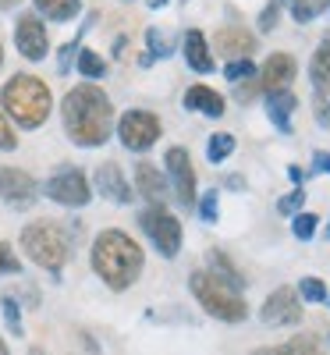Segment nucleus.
Returning a JSON list of instances; mask_svg holds the SVG:
<instances>
[{
    "instance_id": "obj_16",
    "label": "nucleus",
    "mask_w": 330,
    "mask_h": 355,
    "mask_svg": "<svg viewBox=\"0 0 330 355\" xmlns=\"http://www.w3.org/2000/svg\"><path fill=\"white\" fill-rule=\"evenodd\" d=\"M182 57H185V64L199 75H209L217 68V57H214V50H209V43H206V36L199 33V28H189V33L182 36Z\"/></svg>"
},
{
    "instance_id": "obj_41",
    "label": "nucleus",
    "mask_w": 330,
    "mask_h": 355,
    "mask_svg": "<svg viewBox=\"0 0 330 355\" xmlns=\"http://www.w3.org/2000/svg\"><path fill=\"white\" fill-rule=\"evenodd\" d=\"M242 185H245L242 174H231V178H227V189H242Z\"/></svg>"
},
{
    "instance_id": "obj_43",
    "label": "nucleus",
    "mask_w": 330,
    "mask_h": 355,
    "mask_svg": "<svg viewBox=\"0 0 330 355\" xmlns=\"http://www.w3.org/2000/svg\"><path fill=\"white\" fill-rule=\"evenodd\" d=\"M0 355H11V352H8V341H4V338H0Z\"/></svg>"
},
{
    "instance_id": "obj_30",
    "label": "nucleus",
    "mask_w": 330,
    "mask_h": 355,
    "mask_svg": "<svg viewBox=\"0 0 330 355\" xmlns=\"http://www.w3.org/2000/svg\"><path fill=\"white\" fill-rule=\"evenodd\" d=\"M298 295H302V302H327V284L320 277H302L298 281Z\"/></svg>"
},
{
    "instance_id": "obj_45",
    "label": "nucleus",
    "mask_w": 330,
    "mask_h": 355,
    "mask_svg": "<svg viewBox=\"0 0 330 355\" xmlns=\"http://www.w3.org/2000/svg\"><path fill=\"white\" fill-rule=\"evenodd\" d=\"M33 355H43V352H40V348H33Z\"/></svg>"
},
{
    "instance_id": "obj_34",
    "label": "nucleus",
    "mask_w": 330,
    "mask_h": 355,
    "mask_svg": "<svg viewBox=\"0 0 330 355\" xmlns=\"http://www.w3.org/2000/svg\"><path fill=\"white\" fill-rule=\"evenodd\" d=\"M281 8H284V0H270V4L263 8V15H259V33H274L277 28V18H281Z\"/></svg>"
},
{
    "instance_id": "obj_9",
    "label": "nucleus",
    "mask_w": 330,
    "mask_h": 355,
    "mask_svg": "<svg viewBox=\"0 0 330 355\" xmlns=\"http://www.w3.org/2000/svg\"><path fill=\"white\" fill-rule=\"evenodd\" d=\"M15 46L25 61H43L50 53V33H46V21L36 11H25L15 21Z\"/></svg>"
},
{
    "instance_id": "obj_21",
    "label": "nucleus",
    "mask_w": 330,
    "mask_h": 355,
    "mask_svg": "<svg viewBox=\"0 0 330 355\" xmlns=\"http://www.w3.org/2000/svg\"><path fill=\"white\" fill-rule=\"evenodd\" d=\"M252 355H323V345H320V338L302 334V338H291V341H284V345L256 348Z\"/></svg>"
},
{
    "instance_id": "obj_8",
    "label": "nucleus",
    "mask_w": 330,
    "mask_h": 355,
    "mask_svg": "<svg viewBox=\"0 0 330 355\" xmlns=\"http://www.w3.org/2000/svg\"><path fill=\"white\" fill-rule=\"evenodd\" d=\"M46 199H53L57 206H71V210H78V206H85L89 199H93V185H89L85 171L64 164V167H57L46 178Z\"/></svg>"
},
{
    "instance_id": "obj_2",
    "label": "nucleus",
    "mask_w": 330,
    "mask_h": 355,
    "mask_svg": "<svg viewBox=\"0 0 330 355\" xmlns=\"http://www.w3.org/2000/svg\"><path fill=\"white\" fill-rule=\"evenodd\" d=\"M89 263H93L96 277L110 291H128L142 277L146 252H142V245L132 239V234L117 231V227H107V231L96 234L93 252H89Z\"/></svg>"
},
{
    "instance_id": "obj_20",
    "label": "nucleus",
    "mask_w": 330,
    "mask_h": 355,
    "mask_svg": "<svg viewBox=\"0 0 330 355\" xmlns=\"http://www.w3.org/2000/svg\"><path fill=\"white\" fill-rule=\"evenodd\" d=\"M206 274H214L217 281H224V284L234 288V291L245 288V277L238 274V266L231 263V256L220 252V249H209V252H206Z\"/></svg>"
},
{
    "instance_id": "obj_23",
    "label": "nucleus",
    "mask_w": 330,
    "mask_h": 355,
    "mask_svg": "<svg viewBox=\"0 0 330 355\" xmlns=\"http://www.w3.org/2000/svg\"><path fill=\"white\" fill-rule=\"evenodd\" d=\"M309 82H313L316 93H327V89H330V36L309 57Z\"/></svg>"
},
{
    "instance_id": "obj_14",
    "label": "nucleus",
    "mask_w": 330,
    "mask_h": 355,
    "mask_svg": "<svg viewBox=\"0 0 330 355\" xmlns=\"http://www.w3.org/2000/svg\"><path fill=\"white\" fill-rule=\"evenodd\" d=\"M259 46L256 33H249L245 25H224L217 28V53H224L227 61H238V57H252Z\"/></svg>"
},
{
    "instance_id": "obj_31",
    "label": "nucleus",
    "mask_w": 330,
    "mask_h": 355,
    "mask_svg": "<svg viewBox=\"0 0 330 355\" xmlns=\"http://www.w3.org/2000/svg\"><path fill=\"white\" fill-rule=\"evenodd\" d=\"M316 224H320L316 214H295V220H291V234H295L298 242H309L313 234H316Z\"/></svg>"
},
{
    "instance_id": "obj_3",
    "label": "nucleus",
    "mask_w": 330,
    "mask_h": 355,
    "mask_svg": "<svg viewBox=\"0 0 330 355\" xmlns=\"http://www.w3.org/2000/svg\"><path fill=\"white\" fill-rule=\"evenodd\" d=\"M0 107L8 110V117L18 128L33 132V128L46 125V117L53 110V96H50V85L43 78L18 71L4 82V89H0Z\"/></svg>"
},
{
    "instance_id": "obj_46",
    "label": "nucleus",
    "mask_w": 330,
    "mask_h": 355,
    "mask_svg": "<svg viewBox=\"0 0 330 355\" xmlns=\"http://www.w3.org/2000/svg\"><path fill=\"white\" fill-rule=\"evenodd\" d=\"M121 4H132V0H121Z\"/></svg>"
},
{
    "instance_id": "obj_28",
    "label": "nucleus",
    "mask_w": 330,
    "mask_h": 355,
    "mask_svg": "<svg viewBox=\"0 0 330 355\" xmlns=\"http://www.w3.org/2000/svg\"><path fill=\"white\" fill-rule=\"evenodd\" d=\"M146 46H149L146 53L153 57V61H157V57L164 61V57H171V53H174V40H171V36H164L160 28H146Z\"/></svg>"
},
{
    "instance_id": "obj_39",
    "label": "nucleus",
    "mask_w": 330,
    "mask_h": 355,
    "mask_svg": "<svg viewBox=\"0 0 330 355\" xmlns=\"http://www.w3.org/2000/svg\"><path fill=\"white\" fill-rule=\"evenodd\" d=\"M313 171L330 174V153H327V150H316V153H313Z\"/></svg>"
},
{
    "instance_id": "obj_12",
    "label": "nucleus",
    "mask_w": 330,
    "mask_h": 355,
    "mask_svg": "<svg viewBox=\"0 0 330 355\" xmlns=\"http://www.w3.org/2000/svg\"><path fill=\"white\" fill-rule=\"evenodd\" d=\"M295 75H298V61L291 53H270L263 68H256V85L263 96H274V93H284L295 82Z\"/></svg>"
},
{
    "instance_id": "obj_18",
    "label": "nucleus",
    "mask_w": 330,
    "mask_h": 355,
    "mask_svg": "<svg viewBox=\"0 0 330 355\" xmlns=\"http://www.w3.org/2000/svg\"><path fill=\"white\" fill-rule=\"evenodd\" d=\"M185 110H196V114H206V117H224V96L217 93V89H209V85H192L185 89Z\"/></svg>"
},
{
    "instance_id": "obj_42",
    "label": "nucleus",
    "mask_w": 330,
    "mask_h": 355,
    "mask_svg": "<svg viewBox=\"0 0 330 355\" xmlns=\"http://www.w3.org/2000/svg\"><path fill=\"white\" fill-rule=\"evenodd\" d=\"M171 0H146V8H153V11H160V8H167Z\"/></svg>"
},
{
    "instance_id": "obj_25",
    "label": "nucleus",
    "mask_w": 330,
    "mask_h": 355,
    "mask_svg": "<svg viewBox=\"0 0 330 355\" xmlns=\"http://www.w3.org/2000/svg\"><path fill=\"white\" fill-rule=\"evenodd\" d=\"M75 68H78V75H82L85 82H100V78L107 75V61H103L96 50H78Z\"/></svg>"
},
{
    "instance_id": "obj_22",
    "label": "nucleus",
    "mask_w": 330,
    "mask_h": 355,
    "mask_svg": "<svg viewBox=\"0 0 330 355\" xmlns=\"http://www.w3.org/2000/svg\"><path fill=\"white\" fill-rule=\"evenodd\" d=\"M33 11L43 21H71L82 11V0H33Z\"/></svg>"
},
{
    "instance_id": "obj_11",
    "label": "nucleus",
    "mask_w": 330,
    "mask_h": 355,
    "mask_svg": "<svg viewBox=\"0 0 330 355\" xmlns=\"http://www.w3.org/2000/svg\"><path fill=\"white\" fill-rule=\"evenodd\" d=\"M259 320L266 323V327H295V323H302V302H298V291L295 288L270 291L263 309H259Z\"/></svg>"
},
{
    "instance_id": "obj_44",
    "label": "nucleus",
    "mask_w": 330,
    "mask_h": 355,
    "mask_svg": "<svg viewBox=\"0 0 330 355\" xmlns=\"http://www.w3.org/2000/svg\"><path fill=\"white\" fill-rule=\"evenodd\" d=\"M0 64H4V43H0Z\"/></svg>"
},
{
    "instance_id": "obj_6",
    "label": "nucleus",
    "mask_w": 330,
    "mask_h": 355,
    "mask_svg": "<svg viewBox=\"0 0 330 355\" xmlns=\"http://www.w3.org/2000/svg\"><path fill=\"white\" fill-rule=\"evenodd\" d=\"M139 227L164 259H174L177 252H182L185 231H182V220H177L167 206H146V210L139 214Z\"/></svg>"
},
{
    "instance_id": "obj_10",
    "label": "nucleus",
    "mask_w": 330,
    "mask_h": 355,
    "mask_svg": "<svg viewBox=\"0 0 330 355\" xmlns=\"http://www.w3.org/2000/svg\"><path fill=\"white\" fill-rule=\"evenodd\" d=\"M164 167H167V178H171V189H174L177 202H182V206H196L199 192H196V171H192L189 150L171 146V150L164 153Z\"/></svg>"
},
{
    "instance_id": "obj_37",
    "label": "nucleus",
    "mask_w": 330,
    "mask_h": 355,
    "mask_svg": "<svg viewBox=\"0 0 330 355\" xmlns=\"http://www.w3.org/2000/svg\"><path fill=\"white\" fill-rule=\"evenodd\" d=\"M259 96V85H256V75L252 78H242V82H234V100L238 103H249Z\"/></svg>"
},
{
    "instance_id": "obj_36",
    "label": "nucleus",
    "mask_w": 330,
    "mask_h": 355,
    "mask_svg": "<svg viewBox=\"0 0 330 355\" xmlns=\"http://www.w3.org/2000/svg\"><path fill=\"white\" fill-rule=\"evenodd\" d=\"M313 107H316V110H313L316 125H320V128H330V96H327V93H316V96H313Z\"/></svg>"
},
{
    "instance_id": "obj_24",
    "label": "nucleus",
    "mask_w": 330,
    "mask_h": 355,
    "mask_svg": "<svg viewBox=\"0 0 330 355\" xmlns=\"http://www.w3.org/2000/svg\"><path fill=\"white\" fill-rule=\"evenodd\" d=\"M284 8L291 11V18H295L298 25H309V21H316L320 15L330 11V0H284Z\"/></svg>"
},
{
    "instance_id": "obj_13",
    "label": "nucleus",
    "mask_w": 330,
    "mask_h": 355,
    "mask_svg": "<svg viewBox=\"0 0 330 355\" xmlns=\"http://www.w3.org/2000/svg\"><path fill=\"white\" fill-rule=\"evenodd\" d=\"M40 196V185L36 178L21 171V167H0V199L15 210H25V206H33Z\"/></svg>"
},
{
    "instance_id": "obj_47",
    "label": "nucleus",
    "mask_w": 330,
    "mask_h": 355,
    "mask_svg": "<svg viewBox=\"0 0 330 355\" xmlns=\"http://www.w3.org/2000/svg\"><path fill=\"white\" fill-rule=\"evenodd\" d=\"M327 239H330V227H327Z\"/></svg>"
},
{
    "instance_id": "obj_38",
    "label": "nucleus",
    "mask_w": 330,
    "mask_h": 355,
    "mask_svg": "<svg viewBox=\"0 0 330 355\" xmlns=\"http://www.w3.org/2000/svg\"><path fill=\"white\" fill-rule=\"evenodd\" d=\"M0 274H21V263H18V256L11 252L8 242H0Z\"/></svg>"
},
{
    "instance_id": "obj_7",
    "label": "nucleus",
    "mask_w": 330,
    "mask_h": 355,
    "mask_svg": "<svg viewBox=\"0 0 330 355\" xmlns=\"http://www.w3.org/2000/svg\"><path fill=\"white\" fill-rule=\"evenodd\" d=\"M114 128H117V139H121V146H125V150H132V153L153 150L157 139H160V132H164L160 117H157L153 110H142V107L125 110L121 121H114Z\"/></svg>"
},
{
    "instance_id": "obj_35",
    "label": "nucleus",
    "mask_w": 330,
    "mask_h": 355,
    "mask_svg": "<svg viewBox=\"0 0 330 355\" xmlns=\"http://www.w3.org/2000/svg\"><path fill=\"white\" fill-rule=\"evenodd\" d=\"M0 150H4V153L18 150V135H15V128H11V121H8L4 110H0Z\"/></svg>"
},
{
    "instance_id": "obj_32",
    "label": "nucleus",
    "mask_w": 330,
    "mask_h": 355,
    "mask_svg": "<svg viewBox=\"0 0 330 355\" xmlns=\"http://www.w3.org/2000/svg\"><path fill=\"white\" fill-rule=\"evenodd\" d=\"M256 75V64H252V57H238V61H227L224 68V78L234 85V82H242V78H252Z\"/></svg>"
},
{
    "instance_id": "obj_40",
    "label": "nucleus",
    "mask_w": 330,
    "mask_h": 355,
    "mask_svg": "<svg viewBox=\"0 0 330 355\" xmlns=\"http://www.w3.org/2000/svg\"><path fill=\"white\" fill-rule=\"evenodd\" d=\"M288 178H291V182H295L298 189H302V185H306V171H302V167H295V164L288 167Z\"/></svg>"
},
{
    "instance_id": "obj_26",
    "label": "nucleus",
    "mask_w": 330,
    "mask_h": 355,
    "mask_svg": "<svg viewBox=\"0 0 330 355\" xmlns=\"http://www.w3.org/2000/svg\"><path fill=\"white\" fill-rule=\"evenodd\" d=\"M231 153H234V135H231V132L209 135V142H206V157H209V164H224Z\"/></svg>"
},
{
    "instance_id": "obj_4",
    "label": "nucleus",
    "mask_w": 330,
    "mask_h": 355,
    "mask_svg": "<svg viewBox=\"0 0 330 355\" xmlns=\"http://www.w3.org/2000/svg\"><path fill=\"white\" fill-rule=\"evenodd\" d=\"M21 252L57 281L71 256V234L57 220H33L21 227Z\"/></svg>"
},
{
    "instance_id": "obj_15",
    "label": "nucleus",
    "mask_w": 330,
    "mask_h": 355,
    "mask_svg": "<svg viewBox=\"0 0 330 355\" xmlns=\"http://www.w3.org/2000/svg\"><path fill=\"white\" fill-rule=\"evenodd\" d=\"M93 185H96V192L100 196H107L110 202H132L135 196H132V185H128V178L121 174V167H117L114 160H107V164H100L96 167V174H93Z\"/></svg>"
},
{
    "instance_id": "obj_19",
    "label": "nucleus",
    "mask_w": 330,
    "mask_h": 355,
    "mask_svg": "<svg viewBox=\"0 0 330 355\" xmlns=\"http://www.w3.org/2000/svg\"><path fill=\"white\" fill-rule=\"evenodd\" d=\"M298 100L291 89H284V93H274V96H266V117H270V125H274L277 132L291 135V114H295Z\"/></svg>"
},
{
    "instance_id": "obj_17",
    "label": "nucleus",
    "mask_w": 330,
    "mask_h": 355,
    "mask_svg": "<svg viewBox=\"0 0 330 355\" xmlns=\"http://www.w3.org/2000/svg\"><path fill=\"white\" fill-rule=\"evenodd\" d=\"M135 192L149 206H164V199H167V178L160 174L157 164H149V160L135 164Z\"/></svg>"
},
{
    "instance_id": "obj_1",
    "label": "nucleus",
    "mask_w": 330,
    "mask_h": 355,
    "mask_svg": "<svg viewBox=\"0 0 330 355\" xmlns=\"http://www.w3.org/2000/svg\"><path fill=\"white\" fill-rule=\"evenodd\" d=\"M61 121H64V132L75 146L96 150L114 132V103L96 82H78L75 89L64 93Z\"/></svg>"
},
{
    "instance_id": "obj_29",
    "label": "nucleus",
    "mask_w": 330,
    "mask_h": 355,
    "mask_svg": "<svg viewBox=\"0 0 330 355\" xmlns=\"http://www.w3.org/2000/svg\"><path fill=\"white\" fill-rule=\"evenodd\" d=\"M196 202H199V217H202V224H217V220H220V196H217V189L202 192Z\"/></svg>"
},
{
    "instance_id": "obj_48",
    "label": "nucleus",
    "mask_w": 330,
    "mask_h": 355,
    "mask_svg": "<svg viewBox=\"0 0 330 355\" xmlns=\"http://www.w3.org/2000/svg\"><path fill=\"white\" fill-rule=\"evenodd\" d=\"M327 302H330V295H327Z\"/></svg>"
},
{
    "instance_id": "obj_5",
    "label": "nucleus",
    "mask_w": 330,
    "mask_h": 355,
    "mask_svg": "<svg viewBox=\"0 0 330 355\" xmlns=\"http://www.w3.org/2000/svg\"><path fill=\"white\" fill-rule=\"evenodd\" d=\"M189 288H192V295H196V302H199L209 316H217V320H224V323H242V320L249 316V306H245V299H242V291L227 288V284L217 281L214 274L192 270Z\"/></svg>"
},
{
    "instance_id": "obj_27",
    "label": "nucleus",
    "mask_w": 330,
    "mask_h": 355,
    "mask_svg": "<svg viewBox=\"0 0 330 355\" xmlns=\"http://www.w3.org/2000/svg\"><path fill=\"white\" fill-rule=\"evenodd\" d=\"M0 313H4L8 331H11L15 338H21V334H25V323H21V306H18L15 295H4V299H0Z\"/></svg>"
},
{
    "instance_id": "obj_33",
    "label": "nucleus",
    "mask_w": 330,
    "mask_h": 355,
    "mask_svg": "<svg viewBox=\"0 0 330 355\" xmlns=\"http://www.w3.org/2000/svg\"><path fill=\"white\" fill-rule=\"evenodd\" d=\"M302 206H306V189H291L288 196L277 199V214L295 217V214H302Z\"/></svg>"
}]
</instances>
